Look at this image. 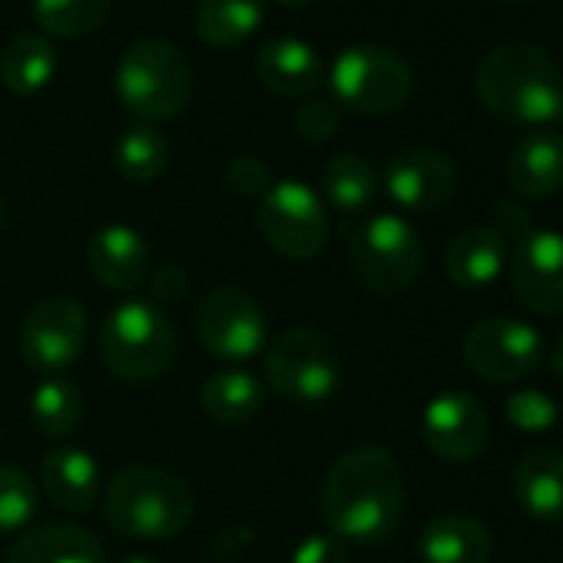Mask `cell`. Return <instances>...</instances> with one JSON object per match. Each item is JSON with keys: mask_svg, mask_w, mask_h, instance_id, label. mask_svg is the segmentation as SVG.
<instances>
[{"mask_svg": "<svg viewBox=\"0 0 563 563\" xmlns=\"http://www.w3.org/2000/svg\"><path fill=\"white\" fill-rule=\"evenodd\" d=\"M550 372H553L556 382H563V335H560V342L550 352Z\"/></svg>", "mask_w": 563, "mask_h": 563, "instance_id": "38", "label": "cell"}, {"mask_svg": "<svg viewBox=\"0 0 563 563\" xmlns=\"http://www.w3.org/2000/svg\"><path fill=\"white\" fill-rule=\"evenodd\" d=\"M504 411H507V421L517 431H527V434L550 431L556 424V418H560L556 401L547 391H540V388H520V391L507 395Z\"/></svg>", "mask_w": 563, "mask_h": 563, "instance_id": "32", "label": "cell"}, {"mask_svg": "<svg viewBox=\"0 0 563 563\" xmlns=\"http://www.w3.org/2000/svg\"><path fill=\"white\" fill-rule=\"evenodd\" d=\"M107 523L136 540H173L192 520V490L163 467H123L107 490Z\"/></svg>", "mask_w": 563, "mask_h": 563, "instance_id": "3", "label": "cell"}, {"mask_svg": "<svg viewBox=\"0 0 563 563\" xmlns=\"http://www.w3.org/2000/svg\"><path fill=\"white\" fill-rule=\"evenodd\" d=\"M514 497L537 520H563V454L537 448L514 467Z\"/></svg>", "mask_w": 563, "mask_h": 563, "instance_id": "23", "label": "cell"}, {"mask_svg": "<svg viewBox=\"0 0 563 563\" xmlns=\"http://www.w3.org/2000/svg\"><path fill=\"white\" fill-rule=\"evenodd\" d=\"M113 87L120 103L146 120H173L186 110L192 97V70L183 51L159 37H143L126 47L117 64Z\"/></svg>", "mask_w": 563, "mask_h": 563, "instance_id": "4", "label": "cell"}, {"mask_svg": "<svg viewBox=\"0 0 563 563\" xmlns=\"http://www.w3.org/2000/svg\"><path fill=\"white\" fill-rule=\"evenodd\" d=\"M57 74V51L44 34H18L0 51V84L18 97H37Z\"/></svg>", "mask_w": 563, "mask_h": 563, "instance_id": "24", "label": "cell"}, {"mask_svg": "<svg viewBox=\"0 0 563 563\" xmlns=\"http://www.w3.org/2000/svg\"><path fill=\"white\" fill-rule=\"evenodd\" d=\"M113 166L126 183H153L169 166V143L153 123H136L117 140Z\"/></svg>", "mask_w": 563, "mask_h": 563, "instance_id": "28", "label": "cell"}, {"mask_svg": "<svg viewBox=\"0 0 563 563\" xmlns=\"http://www.w3.org/2000/svg\"><path fill=\"white\" fill-rule=\"evenodd\" d=\"M189 292V275L179 265H166L153 278V299L150 302H179Z\"/></svg>", "mask_w": 563, "mask_h": 563, "instance_id": "37", "label": "cell"}, {"mask_svg": "<svg viewBox=\"0 0 563 563\" xmlns=\"http://www.w3.org/2000/svg\"><path fill=\"white\" fill-rule=\"evenodd\" d=\"M225 179H229V186L239 196H255V199H262L265 189L275 183L272 179V169L258 156H235L229 163V169H225Z\"/></svg>", "mask_w": 563, "mask_h": 563, "instance_id": "34", "label": "cell"}, {"mask_svg": "<svg viewBox=\"0 0 563 563\" xmlns=\"http://www.w3.org/2000/svg\"><path fill=\"white\" fill-rule=\"evenodd\" d=\"M553 126H560V130H563V107H560V117H556V123H553Z\"/></svg>", "mask_w": 563, "mask_h": 563, "instance_id": "42", "label": "cell"}, {"mask_svg": "<svg viewBox=\"0 0 563 563\" xmlns=\"http://www.w3.org/2000/svg\"><path fill=\"white\" fill-rule=\"evenodd\" d=\"M196 335L222 362H249L268 342V319L242 289H212L196 306Z\"/></svg>", "mask_w": 563, "mask_h": 563, "instance_id": "11", "label": "cell"}, {"mask_svg": "<svg viewBox=\"0 0 563 563\" xmlns=\"http://www.w3.org/2000/svg\"><path fill=\"white\" fill-rule=\"evenodd\" d=\"M262 14L265 0H199L196 34L209 47L232 51L262 27Z\"/></svg>", "mask_w": 563, "mask_h": 563, "instance_id": "26", "label": "cell"}, {"mask_svg": "<svg viewBox=\"0 0 563 563\" xmlns=\"http://www.w3.org/2000/svg\"><path fill=\"white\" fill-rule=\"evenodd\" d=\"M265 382L289 405H325L342 385V355L329 335L316 329H289L265 352Z\"/></svg>", "mask_w": 563, "mask_h": 563, "instance_id": "6", "label": "cell"}, {"mask_svg": "<svg viewBox=\"0 0 563 563\" xmlns=\"http://www.w3.org/2000/svg\"><path fill=\"white\" fill-rule=\"evenodd\" d=\"M120 563H153L150 556H123Z\"/></svg>", "mask_w": 563, "mask_h": 563, "instance_id": "40", "label": "cell"}, {"mask_svg": "<svg viewBox=\"0 0 563 563\" xmlns=\"http://www.w3.org/2000/svg\"><path fill=\"white\" fill-rule=\"evenodd\" d=\"M322 517L345 543H382L405 517V474L382 444L352 448L335 461L322 487Z\"/></svg>", "mask_w": 563, "mask_h": 563, "instance_id": "1", "label": "cell"}, {"mask_svg": "<svg viewBox=\"0 0 563 563\" xmlns=\"http://www.w3.org/2000/svg\"><path fill=\"white\" fill-rule=\"evenodd\" d=\"M454 163L434 146H408L385 169V192L405 212L428 216L454 196Z\"/></svg>", "mask_w": 563, "mask_h": 563, "instance_id": "14", "label": "cell"}, {"mask_svg": "<svg viewBox=\"0 0 563 563\" xmlns=\"http://www.w3.org/2000/svg\"><path fill=\"white\" fill-rule=\"evenodd\" d=\"M100 358L120 382H156L176 358L169 316L150 299L117 306L100 329Z\"/></svg>", "mask_w": 563, "mask_h": 563, "instance_id": "5", "label": "cell"}, {"mask_svg": "<svg viewBox=\"0 0 563 563\" xmlns=\"http://www.w3.org/2000/svg\"><path fill=\"white\" fill-rule=\"evenodd\" d=\"M510 186L527 199H547L563 189V133L530 130L507 159Z\"/></svg>", "mask_w": 563, "mask_h": 563, "instance_id": "19", "label": "cell"}, {"mask_svg": "<svg viewBox=\"0 0 563 563\" xmlns=\"http://www.w3.org/2000/svg\"><path fill=\"white\" fill-rule=\"evenodd\" d=\"M4 563H103V547L80 523H41L11 543Z\"/></svg>", "mask_w": 563, "mask_h": 563, "instance_id": "21", "label": "cell"}, {"mask_svg": "<svg viewBox=\"0 0 563 563\" xmlns=\"http://www.w3.org/2000/svg\"><path fill=\"white\" fill-rule=\"evenodd\" d=\"M349 258L355 278L375 296H398L421 275L424 249L421 235L405 216L378 212L365 219L349 239Z\"/></svg>", "mask_w": 563, "mask_h": 563, "instance_id": "7", "label": "cell"}, {"mask_svg": "<svg viewBox=\"0 0 563 563\" xmlns=\"http://www.w3.org/2000/svg\"><path fill=\"white\" fill-rule=\"evenodd\" d=\"M289 563H349V547L332 530L329 533H312L292 550Z\"/></svg>", "mask_w": 563, "mask_h": 563, "instance_id": "35", "label": "cell"}, {"mask_svg": "<svg viewBox=\"0 0 563 563\" xmlns=\"http://www.w3.org/2000/svg\"><path fill=\"white\" fill-rule=\"evenodd\" d=\"M375 169L355 153H339L322 169V199L342 216L365 212L375 199Z\"/></svg>", "mask_w": 563, "mask_h": 563, "instance_id": "27", "label": "cell"}, {"mask_svg": "<svg viewBox=\"0 0 563 563\" xmlns=\"http://www.w3.org/2000/svg\"><path fill=\"white\" fill-rule=\"evenodd\" d=\"M44 494L67 514H87L100 500V464L84 448H57L41 461Z\"/></svg>", "mask_w": 563, "mask_h": 563, "instance_id": "18", "label": "cell"}, {"mask_svg": "<svg viewBox=\"0 0 563 563\" xmlns=\"http://www.w3.org/2000/svg\"><path fill=\"white\" fill-rule=\"evenodd\" d=\"M262 239L286 258L306 262L329 245V212L322 196L296 179H278L258 199Z\"/></svg>", "mask_w": 563, "mask_h": 563, "instance_id": "9", "label": "cell"}, {"mask_svg": "<svg viewBox=\"0 0 563 563\" xmlns=\"http://www.w3.org/2000/svg\"><path fill=\"white\" fill-rule=\"evenodd\" d=\"M202 411L219 421V424H245L252 421L262 405H265V385L242 372V368H222L216 375L206 378L202 391H199Z\"/></svg>", "mask_w": 563, "mask_h": 563, "instance_id": "25", "label": "cell"}, {"mask_svg": "<svg viewBox=\"0 0 563 563\" xmlns=\"http://www.w3.org/2000/svg\"><path fill=\"white\" fill-rule=\"evenodd\" d=\"M510 286L517 302L533 316L563 312V232L530 229L514 242Z\"/></svg>", "mask_w": 563, "mask_h": 563, "instance_id": "13", "label": "cell"}, {"mask_svg": "<svg viewBox=\"0 0 563 563\" xmlns=\"http://www.w3.org/2000/svg\"><path fill=\"white\" fill-rule=\"evenodd\" d=\"M255 70L258 80L286 100H302L312 97L322 87L325 64L312 44L302 37H272L258 47L255 54Z\"/></svg>", "mask_w": 563, "mask_h": 563, "instance_id": "17", "label": "cell"}, {"mask_svg": "<svg viewBox=\"0 0 563 563\" xmlns=\"http://www.w3.org/2000/svg\"><path fill=\"white\" fill-rule=\"evenodd\" d=\"M41 507V490L27 471L0 464V533L24 530Z\"/></svg>", "mask_w": 563, "mask_h": 563, "instance_id": "31", "label": "cell"}, {"mask_svg": "<svg viewBox=\"0 0 563 563\" xmlns=\"http://www.w3.org/2000/svg\"><path fill=\"white\" fill-rule=\"evenodd\" d=\"M87 265L100 286L113 292H133L150 278V245L133 225L110 222L90 235Z\"/></svg>", "mask_w": 563, "mask_h": 563, "instance_id": "16", "label": "cell"}, {"mask_svg": "<svg viewBox=\"0 0 563 563\" xmlns=\"http://www.w3.org/2000/svg\"><path fill=\"white\" fill-rule=\"evenodd\" d=\"M424 444L451 464L474 461L487 444V411L467 391H441L421 415Z\"/></svg>", "mask_w": 563, "mask_h": 563, "instance_id": "15", "label": "cell"}, {"mask_svg": "<svg viewBox=\"0 0 563 563\" xmlns=\"http://www.w3.org/2000/svg\"><path fill=\"white\" fill-rule=\"evenodd\" d=\"M329 80L335 100L365 117L395 113L415 93L411 64L385 44H355L342 51L332 64Z\"/></svg>", "mask_w": 563, "mask_h": 563, "instance_id": "8", "label": "cell"}, {"mask_svg": "<svg viewBox=\"0 0 563 563\" xmlns=\"http://www.w3.org/2000/svg\"><path fill=\"white\" fill-rule=\"evenodd\" d=\"M474 87L487 113L510 126L550 130L563 107L556 60L527 41H507L487 51L474 70Z\"/></svg>", "mask_w": 563, "mask_h": 563, "instance_id": "2", "label": "cell"}, {"mask_svg": "<svg viewBox=\"0 0 563 563\" xmlns=\"http://www.w3.org/2000/svg\"><path fill=\"white\" fill-rule=\"evenodd\" d=\"M342 126V110L335 100H306L296 113V133L306 143H329Z\"/></svg>", "mask_w": 563, "mask_h": 563, "instance_id": "33", "label": "cell"}, {"mask_svg": "<svg viewBox=\"0 0 563 563\" xmlns=\"http://www.w3.org/2000/svg\"><path fill=\"white\" fill-rule=\"evenodd\" d=\"M84 395L64 378H47L31 395V421L44 438H70L84 424Z\"/></svg>", "mask_w": 563, "mask_h": 563, "instance_id": "29", "label": "cell"}, {"mask_svg": "<svg viewBox=\"0 0 563 563\" xmlns=\"http://www.w3.org/2000/svg\"><path fill=\"white\" fill-rule=\"evenodd\" d=\"M87 349V312L67 296L41 299L21 325V358L37 375L57 378Z\"/></svg>", "mask_w": 563, "mask_h": 563, "instance_id": "12", "label": "cell"}, {"mask_svg": "<svg viewBox=\"0 0 563 563\" xmlns=\"http://www.w3.org/2000/svg\"><path fill=\"white\" fill-rule=\"evenodd\" d=\"M464 362L477 378L490 385H510L540 368L543 339L533 325L510 316L481 319L464 335Z\"/></svg>", "mask_w": 563, "mask_h": 563, "instance_id": "10", "label": "cell"}, {"mask_svg": "<svg viewBox=\"0 0 563 563\" xmlns=\"http://www.w3.org/2000/svg\"><path fill=\"white\" fill-rule=\"evenodd\" d=\"M494 229L500 232V239H504L507 245H514V242H520V239L533 229V222H530V212H527L520 202L500 199V202L494 206Z\"/></svg>", "mask_w": 563, "mask_h": 563, "instance_id": "36", "label": "cell"}, {"mask_svg": "<svg viewBox=\"0 0 563 563\" xmlns=\"http://www.w3.org/2000/svg\"><path fill=\"white\" fill-rule=\"evenodd\" d=\"M278 4H282V8H306L309 0H278Z\"/></svg>", "mask_w": 563, "mask_h": 563, "instance_id": "39", "label": "cell"}, {"mask_svg": "<svg viewBox=\"0 0 563 563\" xmlns=\"http://www.w3.org/2000/svg\"><path fill=\"white\" fill-rule=\"evenodd\" d=\"M113 0H34L31 14L51 37H84L103 27Z\"/></svg>", "mask_w": 563, "mask_h": 563, "instance_id": "30", "label": "cell"}, {"mask_svg": "<svg viewBox=\"0 0 563 563\" xmlns=\"http://www.w3.org/2000/svg\"><path fill=\"white\" fill-rule=\"evenodd\" d=\"M418 553L424 563H490L494 540L481 520L467 514H441L424 523Z\"/></svg>", "mask_w": 563, "mask_h": 563, "instance_id": "22", "label": "cell"}, {"mask_svg": "<svg viewBox=\"0 0 563 563\" xmlns=\"http://www.w3.org/2000/svg\"><path fill=\"white\" fill-rule=\"evenodd\" d=\"M4 222H8V206H4V199H0V229H4Z\"/></svg>", "mask_w": 563, "mask_h": 563, "instance_id": "41", "label": "cell"}, {"mask_svg": "<svg viewBox=\"0 0 563 563\" xmlns=\"http://www.w3.org/2000/svg\"><path fill=\"white\" fill-rule=\"evenodd\" d=\"M507 265V242L494 225H471L448 242L444 272L457 289H487Z\"/></svg>", "mask_w": 563, "mask_h": 563, "instance_id": "20", "label": "cell"}]
</instances>
